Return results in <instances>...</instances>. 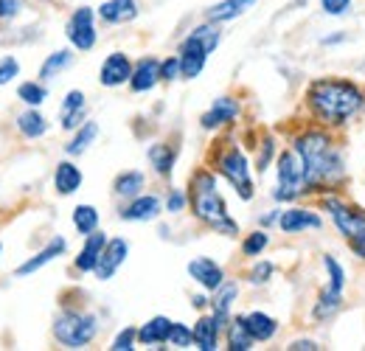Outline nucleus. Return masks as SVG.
Segmentation results:
<instances>
[{
  "mask_svg": "<svg viewBox=\"0 0 365 351\" xmlns=\"http://www.w3.org/2000/svg\"><path fill=\"white\" fill-rule=\"evenodd\" d=\"M96 138H98V124H96V121H85V124L76 130V135L65 143V155H68V158H79V155H85V152L93 146Z\"/></svg>",
  "mask_w": 365,
  "mask_h": 351,
  "instance_id": "32",
  "label": "nucleus"
},
{
  "mask_svg": "<svg viewBox=\"0 0 365 351\" xmlns=\"http://www.w3.org/2000/svg\"><path fill=\"white\" fill-rule=\"evenodd\" d=\"M73 65V51L71 48H62V51H53L46 62L40 65V82H51L56 79L62 71H68Z\"/></svg>",
  "mask_w": 365,
  "mask_h": 351,
  "instance_id": "33",
  "label": "nucleus"
},
{
  "mask_svg": "<svg viewBox=\"0 0 365 351\" xmlns=\"http://www.w3.org/2000/svg\"><path fill=\"white\" fill-rule=\"evenodd\" d=\"M73 228L79 230V236H88L93 230H98V208L91 205V203H82L73 208Z\"/></svg>",
  "mask_w": 365,
  "mask_h": 351,
  "instance_id": "34",
  "label": "nucleus"
},
{
  "mask_svg": "<svg viewBox=\"0 0 365 351\" xmlns=\"http://www.w3.org/2000/svg\"><path fill=\"white\" fill-rule=\"evenodd\" d=\"M225 340H228V349L230 351H250V349H256V340H253V335L247 332V326H245L242 315L230 317V323L225 326Z\"/></svg>",
  "mask_w": 365,
  "mask_h": 351,
  "instance_id": "30",
  "label": "nucleus"
},
{
  "mask_svg": "<svg viewBox=\"0 0 365 351\" xmlns=\"http://www.w3.org/2000/svg\"><path fill=\"white\" fill-rule=\"evenodd\" d=\"M82 180H85V175H82V169L73 161H59L56 163V169H53V188H56L59 197L76 194L82 188Z\"/></svg>",
  "mask_w": 365,
  "mask_h": 351,
  "instance_id": "21",
  "label": "nucleus"
},
{
  "mask_svg": "<svg viewBox=\"0 0 365 351\" xmlns=\"http://www.w3.org/2000/svg\"><path fill=\"white\" fill-rule=\"evenodd\" d=\"M340 307H343V292H334V290L323 287L318 292L315 307H312V317H315L318 323H326V320H331V317L340 312Z\"/></svg>",
  "mask_w": 365,
  "mask_h": 351,
  "instance_id": "31",
  "label": "nucleus"
},
{
  "mask_svg": "<svg viewBox=\"0 0 365 351\" xmlns=\"http://www.w3.org/2000/svg\"><path fill=\"white\" fill-rule=\"evenodd\" d=\"M88 121V101L82 90H68L59 107V127L65 132H76Z\"/></svg>",
  "mask_w": 365,
  "mask_h": 351,
  "instance_id": "15",
  "label": "nucleus"
},
{
  "mask_svg": "<svg viewBox=\"0 0 365 351\" xmlns=\"http://www.w3.org/2000/svg\"><path fill=\"white\" fill-rule=\"evenodd\" d=\"M278 220H281V208H273L270 214H264L259 222H262V228H270V225H278Z\"/></svg>",
  "mask_w": 365,
  "mask_h": 351,
  "instance_id": "50",
  "label": "nucleus"
},
{
  "mask_svg": "<svg viewBox=\"0 0 365 351\" xmlns=\"http://www.w3.org/2000/svg\"><path fill=\"white\" fill-rule=\"evenodd\" d=\"M98 335V317L82 309H65L53 320V337L65 349H85Z\"/></svg>",
  "mask_w": 365,
  "mask_h": 351,
  "instance_id": "6",
  "label": "nucleus"
},
{
  "mask_svg": "<svg viewBox=\"0 0 365 351\" xmlns=\"http://www.w3.org/2000/svg\"><path fill=\"white\" fill-rule=\"evenodd\" d=\"M17 132L23 135V138H29V141H37V138H43L48 132V118L37 110V107H29V110H23L20 116H17Z\"/></svg>",
  "mask_w": 365,
  "mask_h": 351,
  "instance_id": "28",
  "label": "nucleus"
},
{
  "mask_svg": "<svg viewBox=\"0 0 365 351\" xmlns=\"http://www.w3.org/2000/svg\"><path fill=\"white\" fill-rule=\"evenodd\" d=\"M242 320H245V326H247V332L253 335V340L256 343H267V340H273L275 335H278V320H275L273 315H267V312H247V315H242Z\"/></svg>",
  "mask_w": 365,
  "mask_h": 351,
  "instance_id": "24",
  "label": "nucleus"
},
{
  "mask_svg": "<svg viewBox=\"0 0 365 351\" xmlns=\"http://www.w3.org/2000/svg\"><path fill=\"white\" fill-rule=\"evenodd\" d=\"M133 71H135L133 59L124 51H113V54L104 56V62L98 68V82L104 88H121V85H130Z\"/></svg>",
  "mask_w": 365,
  "mask_h": 351,
  "instance_id": "10",
  "label": "nucleus"
},
{
  "mask_svg": "<svg viewBox=\"0 0 365 351\" xmlns=\"http://www.w3.org/2000/svg\"><path fill=\"white\" fill-rule=\"evenodd\" d=\"M320 208L329 211V217L334 222V228L340 230V236L346 242L357 239L365 233V211L357 205H349L346 200H340L337 194H320Z\"/></svg>",
  "mask_w": 365,
  "mask_h": 351,
  "instance_id": "8",
  "label": "nucleus"
},
{
  "mask_svg": "<svg viewBox=\"0 0 365 351\" xmlns=\"http://www.w3.org/2000/svg\"><path fill=\"white\" fill-rule=\"evenodd\" d=\"M110 239H107V233H101V230H93L85 236V245H82V250H79V256H76V262L73 267L79 270V273H93L96 270V264L101 259V250H104V245H107Z\"/></svg>",
  "mask_w": 365,
  "mask_h": 351,
  "instance_id": "22",
  "label": "nucleus"
},
{
  "mask_svg": "<svg viewBox=\"0 0 365 351\" xmlns=\"http://www.w3.org/2000/svg\"><path fill=\"white\" fill-rule=\"evenodd\" d=\"M98 17L107 23V26H124V23H133L140 9H138V0H104L98 9Z\"/></svg>",
  "mask_w": 365,
  "mask_h": 351,
  "instance_id": "19",
  "label": "nucleus"
},
{
  "mask_svg": "<svg viewBox=\"0 0 365 351\" xmlns=\"http://www.w3.org/2000/svg\"><path fill=\"white\" fill-rule=\"evenodd\" d=\"M17 76H20V62H17L11 54L0 56V85H9V82H14Z\"/></svg>",
  "mask_w": 365,
  "mask_h": 351,
  "instance_id": "43",
  "label": "nucleus"
},
{
  "mask_svg": "<svg viewBox=\"0 0 365 351\" xmlns=\"http://www.w3.org/2000/svg\"><path fill=\"white\" fill-rule=\"evenodd\" d=\"M146 188V177L138 169H130V172H121V175L113 180V194L121 197V200H133L138 194H143Z\"/></svg>",
  "mask_w": 365,
  "mask_h": 351,
  "instance_id": "29",
  "label": "nucleus"
},
{
  "mask_svg": "<svg viewBox=\"0 0 365 351\" xmlns=\"http://www.w3.org/2000/svg\"><path fill=\"white\" fill-rule=\"evenodd\" d=\"M222 43V31H220V23H211L205 20L202 26L191 29L188 37L178 48V56H180V68H182V79H197L208 62V56L220 48Z\"/></svg>",
  "mask_w": 365,
  "mask_h": 351,
  "instance_id": "4",
  "label": "nucleus"
},
{
  "mask_svg": "<svg viewBox=\"0 0 365 351\" xmlns=\"http://www.w3.org/2000/svg\"><path fill=\"white\" fill-rule=\"evenodd\" d=\"M96 9L93 6H79L68 23H65V37L68 43L73 45L76 51H93V45L98 40V31H96Z\"/></svg>",
  "mask_w": 365,
  "mask_h": 351,
  "instance_id": "9",
  "label": "nucleus"
},
{
  "mask_svg": "<svg viewBox=\"0 0 365 351\" xmlns=\"http://www.w3.org/2000/svg\"><path fill=\"white\" fill-rule=\"evenodd\" d=\"M188 205L191 214L211 230L222 236H239V222L228 214V203L220 194L217 175L211 169H197L188 180Z\"/></svg>",
  "mask_w": 365,
  "mask_h": 351,
  "instance_id": "3",
  "label": "nucleus"
},
{
  "mask_svg": "<svg viewBox=\"0 0 365 351\" xmlns=\"http://www.w3.org/2000/svg\"><path fill=\"white\" fill-rule=\"evenodd\" d=\"M275 273V264L267 262V259H262V262H256L250 267V273H247V281L253 284V287H262V284H267L270 278H273Z\"/></svg>",
  "mask_w": 365,
  "mask_h": 351,
  "instance_id": "41",
  "label": "nucleus"
},
{
  "mask_svg": "<svg viewBox=\"0 0 365 351\" xmlns=\"http://www.w3.org/2000/svg\"><path fill=\"white\" fill-rule=\"evenodd\" d=\"M354 0H320V11L329 17H346L351 11Z\"/></svg>",
  "mask_w": 365,
  "mask_h": 351,
  "instance_id": "44",
  "label": "nucleus"
},
{
  "mask_svg": "<svg viewBox=\"0 0 365 351\" xmlns=\"http://www.w3.org/2000/svg\"><path fill=\"white\" fill-rule=\"evenodd\" d=\"M26 9L23 0H0V20H14Z\"/></svg>",
  "mask_w": 365,
  "mask_h": 351,
  "instance_id": "46",
  "label": "nucleus"
},
{
  "mask_svg": "<svg viewBox=\"0 0 365 351\" xmlns=\"http://www.w3.org/2000/svg\"><path fill=\"white\" fill-rule=\"evenodd\" d=\"M188 275H191L205 292H214V290L225 281V270L214 262V259H208V256L191 259V262H188Z\"/></svg>",
  "mask_w": 365,
  "mask_h": 351,
  "instance_id": "17",
  "label": "nucleus"
},
{
  "mask_svg": "<svg viewBox=\"0 0 365 351\" xmlns=\"http://www.w3.org/2000/svg\"><path fill=\"white\" fill-rule=\"evenodd\" d=\"M65 253H68V239H65V236H53V239L48 242L37 256H31V259H26V262L20 264V267L14 270V275H17V278H26V275H31V273L43 270L46 264L56 262V259H59V256H65Z\"/></svg>",
  "mask_w": 365,
  "mask_h": 351,
  "instance_id": "16",
  "label": "nucleus"
},
{
  "mask_svg": "<svg viewBox=\"0 0 365 351\" xmlns=\"http://www.w3.org/2000/svg\"><path fill=\"white\" fill-rule=\"evenodd\" d=\"M307 110L326 130H343L365 113V90L354 79L320 76L307 85Z\"/></svg>",
  "mask_w": 365,
  "mask_h": 351,
  "instance_id": "2",
  "label": "nucleus"
},
{
  "mask_svg": "<svg viewBox=\"0 0 365 351\" xmlns=\"http://www.w3.org/2000/svg\"><path fill=\"white\" fill-rule=\"evenodd\" d=\"M214 169H217V175H222L233 185V191L239 194V200L250 203L256 197V183H253V172H250L247 155L236 143H228L225 149L217 152Z\"/></svg>",
  "mask_w": 365,
  "mask_h": 351,
  "instance_id": "7",
  "label": "nucleus"
},
{
  "mask_svg": "<svg viewBox=\"0 0 365 351\" xmlns=\"http://www.w3.org/2000/svg\"><path fill=\"white\" fill-rule=\"evenodd\" d=\"M127 256H130V242L121 239V236H113V239L104 245L101 259H98V264H96L93 275H96L98 281H110V278L118 273V267L127 262Z\"/></svg>",
  "mask_w": 365,
  "mask_h": 351,
  "instance_id": "13",
  "label": "nucleus"
},
{
  "mask_svg": "<svg viewBox=\"0 0 365 351\" xmlns=\"http://www.w3.org/2000/svg\"><path fill=\"white\" fill-rule=\"evenodd\" d=\"M275 175H278V185L273 188V200L275 203H295L301 200L307 191V166L298 155L295 146L278 152L275 158Z\"/></svg>",
  "mask_w": 365,
  "mask_h": 351,
  "instance_id": "5",
  "label": "nucleus"
},
{
  "mask_svg": "<svg viewBox=\"0 0 365 351\" xmlns=\"http://www.w3.org/2000/svg\"><path fill=\"white\" fill-rule=\"evenodd\" d=\"M349 248H351V253H354L357 259H363L365 262V233L363 236H357V239H351V242H349Z\"/></svg>",
  "mask_w": 365,
  "mask_h": 351,
  "instance_id": "48",
  "label": "nucleus"
},
{
  "mask_svg": "<svg viewBox=\"0 0 365 351\" xmlns=\"http://www.w3.org/2000/svg\"><path fill=\"white\" fill-rule=\"evenodd\" d=\"M138 343V329L135 326H127V329H121L115 337H113V343H110V349L113 351H133Z\"/></svg>",
  "mask_w": 365,
  "mask_h": 351,
  "instance_id": "42",
  "label": "nucleus"
},
{
  "mask_svg": "<svg viewBox=\"0 0 365 351\" xmlns=\"http://www.w3.org/2000/svg\"><path fill=\"white\" fill-rule=\"evenodd\" d=\"M278 155V143H275L273 135H264L259 141V155H256V172L264 175L270 166H273V158Z\"/></svg>",
  "mask_w": 365,
  "mask_h": 351,
  "instance_id": "38",
  "label": "nucleus"
},
{
  "mask_svg": "<svg viewBox=\"0 0 365 351\" xmlns=\"http://www.w3.org/2000/svg\"><path fill=\"white\" fill-rule=\"evenodd\" d=\"M163 214V200L158 194H138L118 208V220L124 222H155Z\"/></svg>",
  "mask_w": 365,
  "mask_h": 351,
  "instance_id": "12",
  "label": "nucleus"
},
{
  "mask_svg": "<svg viewBox=\"0 0 365 351\" xmlns=\"http://www.w3.org/2000/svg\"><path fill=\"white\" fill-rule=\"evenodd\" d=\"M169 346L172 349H191L194 346V329L188 323L172 320V332H169Z\"/></svg>",
  "mask_w": 365,
  "mask_h": 351,
  "instance_id": "39",
  "label": "nucleus"
},
{
  "mask_svg": "<svg viewBox=\"0 0 365 351\" xmlns=\"http://www.w3.org/2000/svg\"><path fill=\"white\" fill-rule=\"evenodd\" d=\"M239 116H242L239 98H233V96H220V98H214V104L200 116V127L214 132V130H220V127L233 124Z\"/></svg>",
  "mask_w": 365,
  "mask_h": 351,
  "instance_id": "11",
  "label": "nucleus"
},
{
  "mask_svg": "<svg viewBox=\"0 0 365 351\" xmlns=\"http://www.w3.org/2000/svg\"><path fill=\"white\" fill-rule=\"evenodd\" d=\"M349 40V34H326V37H320V45L326 48V45H340Z\"/></svg>",
  "mask_w": 365,
  "mask_h": 351,
  "instance_id": "49",
  "label": "nucleus"
},
{
  "mask_svg": "<svg viewBox=\"0 0 365 351\" xmlns=\"http://www.w3.org/2000/svg\"><path fill=\"white\" fill-rule=\"evenodd\" d=\"M169 332H172V320L166 315H155L149 317L140 329H138V343L140 346H160L169 343Z\"/></svg>",
  "mask_w": 365,
  "mask_h": 351,
  "instance_id": "25",
  "label": "nucleus"
},
{
  "mask_svg": "<svg viewBox=\"0 0 365 351\" xmlns=\"http://www.w3.org/2000/svg\"><path fill=\"white\" fill-rule=\"evenodd\" d=\"M225 329L220 326V320L214 315H200V320L194 323V346L200 351H214L220 346V335Z\"/></svg>",
  "mask_w": 365,
  "mask_h": 351,
  "instance_id": "23",
  "label": "nucleus"
},
{
  "mask_svg": "<svg viewBox=\"0 0 365 351\" xmlns=\"http://www.w3.org/2000/svg\"><path fill=\"white\" fill-rule=\"evenodd\" d=\"M0 253H3V245H0Z\"/></svg>",
  "mask_w": 365,
  "mask_h": 351,
  "instance_id": "52",
  "label": "nucleus"
},
{
  "mask_svg": "<svg viewBox=\"0 0 365 351\" xmlns=\"http://www.w3.org/2000/svg\"><path fill=\"white\" fill-rule=\"evenodd\" d=\"M191 307H194V309H205V307H211V298L200 292V295H194V298H191Z\"/></svg>",
  "mask_w": 365,
  "mask_h": 351,
  "instance_id": "51",
  "label": "nucleus"
},
{
  "mask_svg": "<svg viewBox=\"0 0 365 351\" xmlns=\"http://www.w3.org/2000/svg\"><path fill=\"white\" fill-rule=\"evenodd\" d=\"M256 3H259V0H220V3H214V6L205 11V20L222 26V23H230V20L242 17L245 11H250Z\"/></svg>",
  "mask_w": 365,
  "mask_h": 351,
  "instance_id": "26",
  "label": "nucleus"
},
{
  "mask_svg": "<svg viewBox=\"0 0 365 351\" xmlns=\"http://www.w3.org/2000/svg\"><path fill=\"white\" fill-rule=\"evenodd\" d=\"M267 245H270V233H267L264 228H262V230H253V233H247L245 242H242V256L256 259V256H262V253L267 250Z\"/></svg>",
  "mask_w": 365,
  "mask_h": 351,
  "instance_id": "36",
  "label": "nucleus"
},
{
  "mask_svg": "<svg viewBox=\"0 0 365 351\" xmlns=\"http://www.w3.org/2000/svg\"><path fill=\"white\" fill-rule=\"evenodd\" d=\"M323 267H326V275H329V290H334V292H343L346 290V281H349V275H346V267L337 262V256H331V253H323Z\"/></svg>",
  "mask_w": 365,
  "mask_h": 351,
  "instance_id": "35",
  "label": "nucleus"
},
{
  "mask_svg": "<svg viewBox=\"0 0 365 351\" xmlns=\"http://www.w3.org/2000/svg\"><path fill=\"white\" fill-rule=\"evenodd\" d=\"M185 205H188V194H185L182 188H169L163 208H166L169 214H180V211H185Z\"/></svg>",
  "mask_w": 365,
  "mask_h": 351,
  "instance_id": "45",
  "label": "nucleus"
},
{
  "mask_svg": "<svg viewBox=\"0 0 365 351\" xmlns=\"http://www.w3.org/2000/svg\"><path fill=\"white\" fill-rule=\"evenodd\" d=\"M239 298V284L236 281H222L217 290H214V298H211V315L220 320V326L225 329L230 323V312H233V304Z\"/></svg>",
  "mask_w": 365,
  "mask_h": 351,
  "instance_id": "20",
  "label": "nucleus"
},
{
  "mask_svg": "<svg viewBox=\"0 0 365 351\" xmlns=\"http://www.w3.org/2000/svg\"><path fill=\"white\" fill-rule=\"evenodd\" d=\"M323 228V217L312 208H301V205H289L281 211L278 220V230L281 233H304V230H320Z\"/></svg>",
  "mask_w": 365,
  "mask_h": 351,
  "instance_id": "14",
  "label": "nucleus"
},
{
  "mask_svg": "<svg viewBox=\"0 0 365 351\" xmlns=\"http://www.w3.org/2000/svg\"><path fill=\"white\" fill-rule=\"evenodd\" d=\"M17 98L26 104V107H40L48 98V90L43 82H23L17 88Z\"/></svg>",
  "mask_w": 365,
  "mask_h": 351,
  "instance_id": "37",
  "label": "nucleus"
},
{
  "mask_svg": "<svg viewBox=\"0 0 365 351\" xmlns=\"http://www.w3.org/2000/svg\"><path fill=\"white\" fill-rule=\"evenodd\" d=\"M304 166H307V191L309 194H340L349 183L343 146L334 138V130L326 127H307L292 138Z\"/></svg>",
  "mask_w": 365,
  "mask_h": 351,
  "instance_id": "1",
  "label": "nucleus"
},
{
  "mask_svg": "<svg viewBox=\"0 0 365 351\" xmlns=\"http://www.w3.org/2000/svg\"><path fill=\"white\" fill-rule=\"evenodd\" d=\"M158 82H160V59L140 56L135 62L133 79H130V90L133 93H149V90L158 88Z\"/></svg>",
  "mask_w": 365,
  "mask_h": 351,
  "instance_id": "18",
  "label": "nucleus"
},
{
  "mask_svg": "<svg viewBox=\"0 0 365 351\" xmlns=\"http://www.w3.org/2000/svg\"><path fill=\"white\" fill-rule=\"evenodd\" d=\"M146 158H149V166L155 169V175L172 177L175 161H178V149L169 146V143H152V146L146 149Z\"/></svg>",
  "mask_w": 365,
  "mask_h": 351,
  "instance_id": "27",
  "label": "nucleus"
},
{
  "mask_svg": "<svg viewBox=\"0 0 365 351\" xmlns=\"http://www.w3.org/2000/svg\"><path fill=\"white\" fill-rule=\"evenodd\" d=\"M178 79H182L180 56H178V54H172V56L160 59V82L172 85V82H178Z\"/></svg>",
  "mask_w": 365,
  "mask_h": 351,
  "instance_id": "40",
  "label": "nucleus"
},
{
  "mask_svg": "<svg viewBox=\"0 0 365 351\" xmlns=\"http://www.w3.org/2000/svg\"><path fill=\"white\" fill-rule=\"evenodd\" d=\"M287 349H289V351H318L320 346L312 340V337H298V340H292Z\"/></svg>",
  "mask_w": 365,
  "mask_h": 351,
  "instance_id": "47",
  "label": "nucleus"
}]
</instances>
